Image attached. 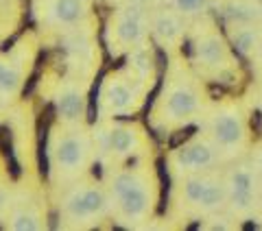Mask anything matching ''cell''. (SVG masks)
Listing matches in <instances>:
<instances>
[{
  "label": "cell",
  "mask_w": 262,
  "mask_h": 231,
  "mask_svg": "<svg viewBox=\"0 0 262 231\" xmlns=\"http://www.w3.org/2000/svg\"><path fill=\"white\" fill-rule=\"evenodd\" d=\"M153 186L144 170H120L112 177L110 183V203L122 222L146 220L153 210Z\"/></svg>",
  "instance_id": "6da1fadb"
},
{
  "label": "cell",
  "mask_w": 262,
  "mask_h": 231,
  "mask_svg": "<svg viewBox=\"0 0 262 231\" xmlns=\"http://www.w3.org/2000/svg\"><path fill=\"white\" fill-rule=\"evenodd\" d=\"M51 168L57 177L72 179L88 168L92 144L90 135L79 125H63L53 131L51 137Z\"/></svg>",
  "instance_id": "7a4b0ae2"
},
{
  "label": "cell",
  "mask_w": 262,
  "mask_h": 231,
  "mask_svg": "<svg viewBox=\"0 0 262 231\" xmlns=\"http://www.w3.org/2000/svg\"><path fill=\"white\" fill-rule=\"evenodd\" d=\"M201 109V92L196 83L186 77V74H177L166 83L164 94L158 103V111L155 115L168 127H179L192 120Z\"/></svg>",
  "instance_id": "3957f363"
},
{
  "label": "cell",
  "mask_w": 262,
  "mask_h": 231,
  "mask_svg": "<svg viewBox=\"0 0 262 231\" xmlns=\"http://www.w3.org/2000/svg\"><path fill=\"white\" fill-rule=\"evenodd\" d=\"M112 207L110 192L94 183L72 186L61 199V218L72 227L90 225Z\"/></svg>",
  "instance_id": "277c9868"
},
{
  "label": "cell",
  "mask_w": 262,
  "mask_h": 231,
  "mask_svg": "<svg viewBox=\"0 0 262 231\" xmlns=\"http://www.w3.org/2000/svg\"><path fill=\"white\" fill-rule=\"evenodd\" d=\"M182 201L201 214H214L227 203V183L214 172H192L182 179Z\"/></svg>",
  "instance_id": "5b68a950"
},
{
  "label": "cell",
  "mask_w": 262,
  "mask_h": 231,
  "mask_svg": "<svg viewBox=\"0 0 262 231\" xmlns=\"http://www.w3.org/2000/svg\"><path fill=\"white\" fill-rule=\"evenodd\" d=\"M149 18L140 5L129 3L112 15L110 22V51L112 55H120L136 46H142L149 35Z\"/></svg>",
  "instance_id": "8992f818"
},
{
  "label": "cell",
  "mask_w": 262,
  "mask_h": 231,
  "mask_svg": "<svg viewBox=\"0 0 262 231\" xmlns=\"http://www.w3.org/2000/svg\"><path fill=\"white\" fill-rule=\"evenodd\" d=\"M208 137L214 142L223 155H236L247 146L249 131L247 120L236 105H225L210 115Z\"/></svg>",
  "instance_id": "52a82bcc"
},
{
  "label": "cell",
  "mask_w": 262,
  "mask_h": 231,
  "mask_svg": "<svg viewBox=\"0 0 262 231\" xmlns=\"http://www.w3.org/2000/svg\"><path fill=\"white\" fill-rule=\"evenodd\" d=\"M142 83L134 72H114L101 87V111L103 115L127 113L140 101Z\"/></svg>",
  "instance_id": "ba28073f"
},
{
  "label": "cell",
  "mask_w": 262,
  "mask_h": 231,
  "mask_svg": "<svg viewBox=\"0 0 262 231\" xmlns=\"http://www.w3.org/2000/svg\"><path fill=\"white\" fill-rule=\"evenodd\" d=\"M223 159L221 148L212 142L208 135L192 137L186 144L175 148L170 155V166L177 175H192V172H206L212 170L216 164Z\"/></svg>",
  "instance_id": "9c48e42d"
},
{
  "label": "cell",
  "mask_w": 262,
  "mask_h": 231,
  "mask_svg": "<svg viewBox=\"0 0 262 231\" xmlns=\"http://www.w3.org/2000/svg\"><path fill=\"white\" fill-rule=\"evenodd\" d=\"M227 183V205L234 214H249L256 205L258 186L256 172L249 166H236L225 177Z\"/></svg>",
  "instance_id": "30bf717a"
},
{
  "label": "cell",
  "mask_w": 262,
  "mask_h": 231,
  "mask_svg": "<svg viewBox=\"0 0 262 231\" xmlns=\"http://www.w3.org/2000/svg\"><path fill=\"white\" fill-rule=\"evenodd\" d=\"M192 53H194V61L203 70L210 72H223L225 68H229V61H232V53H229L225 37L214 31L203 33V35L196 37Z\"/></svg>",
  "instance_id": "8fae6325"
},
{
  "label": "cell",
  "mask_w": 262,
  "mask_h": 231,
  "mask_svg": "<svg viewBox=\"0 0 262 231\" xmlns=\"http://www.w3.org/2000/svg\"><path fill=\"white\" fill-rule=\"evenodd\" d=\"M55 107L61 122L66 125H81L85 115V85L81 79H68L59 85L55 98Z\"/></svg>",
  "instance_id": "7c38bea8"
},
{
  "label": "cell",
  "mask_w": 262,
  "mask_h": 231,
  "mask_svg": "<svg viewBox=\"0 0 262 231\" xmlns=\"http://www.w3.org/2000/svg\"><path fill=\"white\" fill-rule=\"evenodd\" d=\"M90 15V0H44V22L57 29H75Z\"/></svg>",
  "instance_id": "4fadbf2b"
},
{
  "label": "cell",
  "mask_w": 262,
  "mask_h": 231,
  "mask_svg": "<svg viewBox=\"0 0 262 231\" xmlns=\"http://www.w3.org/2000/svg\"><path fill=\"white\" fill-rule=\"evenodd\" d=\"M142 146V131L136 125H112L105 131V151L118 159L131 157Z\"/></svg>",
  "instance_id": "5bb4252c"
},
{
  "label": "cell",
  "mask_w": 262,
  "mask_h": 231,
  "mask_svg": "<svg viewBox=\"0 0 262 231\" xmlns=\"http://www.w3.org/2000/svg\"><path fill=\"white\" fill-rule=\"evenodd\" d=\"M149 27L153 37L158 39L162 46H175L184 35V24L179 15L173 11H158L151 15Z\"/></svg>",
  "instance_id": "9a60e30c"
},
{
  "label": "cell",
  "mask_w": 262,
  "mask_h": 231,
  "mask_svg": "<svg viewBox=\"0 0 262 231\" xmlns=\"http://www.w3.org/2000/svg\"><path fill=\"white\" fill-rule=\"evenodd\" d=\"M22 61L20 59H0V96L11 98L18 94L22 85Z\"/></svg>",
  "instance_id": "2e32d148"
},
{
  "label": "cell",
  "mask_w": 262,
  "mask_h": 231,
  "mask_svg": "<svg viewBox=\"0 0 262 231\" xmlns=\"http://www.w3.org/2000/svg\"><path fill=\"white\" fill-rule=\"evenodd\" d=\"M262 33L256 24H234L232 29V46L238 51L241 55L249 57L253 53H258Z\"/></svg>",
  "instance_id": "e0dca14e"
},
{
  "label": "cell",
  "mask_w": 262,
  "mask_h": 231,
  "mask_svg": "<svg viewBox=\"0 0 262 231\" xmlns=\"http://www.w3.org/2000/svg\"><path fill=\"white\" fill-rule=\"evenodd\" d=\"M223 15L232 24H256L262 15V7L247 0H232L223 7Z\"/></svg>",
  "instance_id": "ac0fdd59"
},
{
  "label": "cell",
  "mask_w": 262,
  "mask_h": 231,
  "mask_svg": "<svg viewBox=\"0 0 262 231\" xmlns=\"http://www.w3.org/2000/svg\"><path fill=\"white\" fill-rule=\"evenodd\" d=\"M11 229H18V231L42 229V216H39V212L35 207H31V205L15 207V212L11 214Z\"/></svg>",
  "instance_id": "d6986e66"
},
{
  "label": "cell",
  "mask_w": 262,
  "mask_h": 231,
  "mask_svg": "<svg viewBox=\"0 0 262 231\" xmlns=\"http://www.w3.org/2000/svg\"><path fill=\"white\" fill-rule=\"evenodd\" d=\"M208 3L210 0H173V7L182 15H194L206 9Z\"/></svg>",
  "instance_id": "ffe728a7"
},
{
  "label": "cell",
  "mask_w": 262,
  "mask_h": 231,
  "mask_svg": "<svg viewBox=\"0 0 262 231\" xmlns=\"http://www.w3.org/2000/svg\"><path fill=\"white\" fill-rule=\"evenodd\" d=\"M9 207H11V194L7 190V186H0V216L5 212H9Z\"/></svg>",
  "instance_id": "44dd1931"
},
{
  "label": "cell",
  "mask_w": 262,
  "mask_h": 231,
  "mask_svg": "<svg viewBox=\"0 0 262 231\" xmlns=\"http://www.w3.org/2000/svg\"><path fill=\"white\" fill-rule=\"evenodd\" d=\"M256 170L262 175V146L258 148V155H256Z\"/></svg>",
  "instance_id": "7402d4cb"
},
{
  "label": "cell",
  "mask_w": 262,
  "mask_h": 231,
  "mask_svg": "<svg viewBox=\"0 0 262 231\" xmlns=\"http://www.w3.org/2000/svg\"><path fill=\"white\" fill-rule=\"evenodd\" d=\"M258 55L262 57V39H260V46H258Z\"/></svg>",
  "instance_id": "603a6c76"
}]
</instances>
